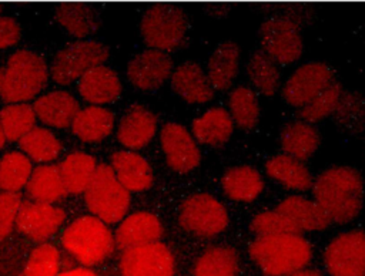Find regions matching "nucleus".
Segmentation results:
<instances>
[{
	"instance_id": "c03bdc74",
	"label": "nucleus",
	"mask_w": 365,
	"mask_h": 276,
	"mask_svg": "<svg viewBox=\"0 0 365 276\" xmlns=\"http://www.w3.org/2000/svg\"><path fill=\"white\" fill-rule=\"evenodd\" d=\"M291 276H322V275H319L318 272H314V270H299Z\"/></svg>"
},
{
	"instance_id": "1a4fd4ad",
	"label": "nucleus",
	"mask_w": 365,
	"mask_h": 276,
	"mask_svg": "<svg viewBox=\"0 0 365 276\" xmlns=\"http://www.w3.org/2000/svg\"><path fill=\"white\" fill-rule=\"evenodd\" d=\"M180 223L184 229L201 236H214L228 225V213L222 203L207 193L194 195L181 206Z\"/></svg>"
},
{
	"instance_id": "79ce46f5",
	"label": "nucleus",
	"mask_w": 365,
	"mask_h": 276,
	"mask_svg": "<svg viewBox=\"0 0 365 276\" xmlns=\"http://www.w3.org/2000/svg\"><path fill=\"white\" fill-rule=\"evenodd\" d=\"M20 38V27L11 17H0V48L13 46Z\"/></svg>"
},
{
	"instance_id": "c85d7f7f",
	"label": "nucleus",
	"mask_w": 365,
	"mask_h": 276,
	"mask_svg": "<svg viewBox=\"0 0 365 276\" xmlns=\"http://www.w3.org/2000/svg\"><path fill=\"white\" fill-rule=\"evenodd\" d=\"M240 48L234 43L217 47L208 63V80L215 90H227L238 71Z\"/></svg>"
},
{
	"instance_id": "a211bd4d",
	"label": "nucleus",
	"mask_w": 365,
	"mask_h": 276,
	"mask_svg": "<svg viewBox=\"0 0 365 276\" xmlns=\"http://www.w3.org/2000/svg\"><path fill=\"white\" fill-rule=\"evenodd\" d=\"M78 91L84 100L94 104H104L120 97L121 84L111 68L97 65L81 75Z\"/></svg>"
},
{
	"instance_id": "2f4dec72",
	"label": "nucleus",
	"mask_w": 365,
	"mask_h": 276,
	"mask_svg": "<svg viewBox=\"0 0 365 276\" xmlns=\"http://www.w3.org/2000/svg\"><path fill=\"white\" fill-rule=\"evenodd\" d=\"M237 255L231 248L215 246L208 249L197 262L195 276H235Z\"/></svg>"
},
{
	"instance_id": "a878e982",
	"label": "nucleus",
	"mask_w": 365,
	"mask_h": 276,
	"mask_svg": "<svg viewBox=\"0 0 365 276\" xmlns=\"http://www.w3.org/2000/svg\"><path fill=\"white\" fill-rule=\"evenodd\" d=\"M318 131L305 121H295L281 132V147L284 154L291 155L299 161L308 159L319 147Z\"/></svg>"
},
{
	"instance_id": "49530a36",
	"label": "nucleus",
	"mask_w": 365,
	"mask_h": 276,
	"mask_svg": "<svg viewBox=\"0 0 365 276\" xmlns=\"http://www.w3.org/2000/svg\"><path fill=\"white\" fill-rule=\"evenodd\" d=\"M0 11H1V6H0Z\"/></svg>"
},
{
	"instance_id": "7ed1b4c3",
	"label": "nucleus",
	"mask_w": 365,
	"mask_h": 276,
	"mask_svg": "<svg viewBox=\"0 0 365 276\" xmlns=\"http://www.w3.org/2000/svg\"><path fill=\"white\" fill-rule=\"evenodd\" d=\"M47 84V65L36 53L16 51L0 68V97L4 101H24L33 98Z\"/></svg>"
},
{
	"instance_id": "e433bc0d",
	"label": "nucleus",
	"mask_w": 365,
	"mask_h": 276,
	"mask_svg": "<svg viewBox=\"0 0 365 276\" xmlns=\"http://www.w3.org/2000/svg\"><path fill=\"white\" fill-rule=\"evenodd\" d=\"M31 165L20 152H9L0 161V188L4 191H17L29 179Z\"/></svg>"
},
{
	"instance_id": "20e7f679",
	"label": "nucleus",
	"mask_w": 365,
	"mask_h": 276,
	"mask_svg": "<svg viewBox=\"0 0 365 276\" xmlns=\"http://www.w3.org/2000/svg\"><path fill=\"white\" fill-rule=\"evenodd\" d=\"M64 248L83 265H96L113 250V236L97 218L83 216L63 233Z\"/></svg>"
},
{
	"instance_id": "393cba45",
	"label": "nucleus",
	"mask_w": 365,
	"mask_h": 276,
	"mask_svg": "<svg viewBox=\"0 0 365 276\" xmlns=\"http://www.w3.org/2000/svg\"><path fill=\"white\" fill-rule=\"evenodd\" d=\"M232 117L221 107L208 110L202 117L194 120L192 122V132L195 138L201 144L208 145H221L227 142L232 134Z\"/></svg>"
},
{
	"instance_id": "2eb2a0df",
	"label": "nucleus",
	"mask_w": 365,
	"mask_h": 276,
	"mask_svg": "<svg viewBox=\"0 0 365 276\" xmlns=\"http://www.w3.org/2000/svg\"><path fill=\"white\" fill-rule=\"evenodd\" d=\"M171 58L158 50H147L135 55L127 68L130 81L143 90L158 88L170 75Z\"/></svg>"
},
{
	"instance_id": "a19ab883",
	"label": "nucleus",
	"mask_w": 365,
	"mask_h": 276,
	"mask_svg": "<svg viewBox=\"0 0 365 276\" xmlns=\"http://www.w3.org/2000/svg\"><path fill=\"white\" fill-rule=\"evenodd\" d=\"M20 209V195L14 192L0 193V239L10 233Z\"/></svg>"
},
{
	"instance_id": "9b49d317",
	"label": "nucleus",
	"mask_w": 365,
	"mask_h": 276,
	"mask_svg": "<svg viewBox=\"0 0 365 276\" xmlns=\"http://www.w3.org/2000/svg\"><path fill=\"white\" fill-rule=\"evenodd\" d=\"M123 276H173L174 259L163 243H150L125 249L121 262Z\"/></svg>"
},
{
	"instance_id": "4c0bfd02",
	"label": "nucleus",
	"mask_w": 365,
	"mask_h": 276,
	"mask_svg": "<svg viewBox=\"0 0 365 276\" xmlns=\"http://www.w3.org/2000/svg\"><path fill=\"white\" fill-rule=\"evenodd\" d=\"M341 88L338 84H331L315 98H312L307 105L302 107L301 115L305 122H317L328 117L339 104Z\"/></svg>"
},
{
	"instance_id": "f03ea898",
	"label": "nucleus",
	"mask_w": 365,
	"mask_h": 276,
	"mask_svg": "<svg viewBox=\"0 0 365 276\" xmlns=\"http://www.w3.org/2000/svg\"><path fill=\"white\" fill-rule=\"evenodd\" d=\"M250 255L267 276H291L309 263L312 249L299 233H281L258 236Z\"/></svg>"
},
{
	"instance_id": "f8f14e48",
	"label": "nucleus",
	"mask_w": 365,
	"mask_h": 276,
	"mask_svg": "<svg viewBox=\"0 0 365 276\" xmlns=\"http://www.w3.org/2000/svg\"><path fill=\"white\" fill-rule=\"evenodd\" d=\"M332 73L322 63H307L298 67L287 80L282 95L294 107H304L332 83Z\"/></svg>"
},
{
	"instance_id": "4be33fe9",
	"label": "nucleus",
	"mask_w": 365,
	"mask_h": 276,
	"mask_svg": "<svg viewBox=\"0 0 365 276\" xmlns=\"http://www.w3.org/2000/svg\"><path fill=\"white\" fill-rule=\"evenodd\" d=\"M113 168L120 184L130 191L147 189L153 182V172L147 161L134 152L118 151L111 156Z\"/></svg>"
},
{
	"instance_id": "aec40b11",
	"label": "nucleus",
	"mask_w": 365,
	"mask_h": 276,
	"mask_svg": "<svg viewBox=\"0 0 365 276\" xmlns=\"http://www.w3.org/2000/svg\"><path fill=\"white\" fill-rule=\"evenodd\" d=\"M33 110L44 124L66 128L73 124L78 112V102L66 91H54L36 100Z\"/></svg>"
},
{
	"instance_id": "a18cd8bd",
	"label": "nucleus",
	"mask_w": 365,
	"mask_h": 276,
	"mask_svg": "<svg viewBox=\"0 0 365 276\" xmlns=\"http://www.w3.org/2000/svg\"><path fill=\"white\" fill-rule=\"evenodd\" d=\"M4 141H6V135H4V132H3V129H1V125H0V148L3 147V144H4Z\"/></svg>"
},
{
	"instance_id": "37998d69",
	"label": "nucleus",
	"mask_w": 365,
	"mask_h": 276,
	"mask_svg": "<svg viewBox=\"0 0 365 276\" xmlns=\"http://www.w3.org/2000/svg\"><path fill=\"white\" fill-rule=\"evenodd\" d=\"M57 276H97L94 272H91L90 269H86V267H77V269H70V270H66Z\"/></svg>"
},
{
	"instance_id": "9d476101",
	"label": "nucleus",
	"mask_w": 365,
	"mask_h": 276,
	"mask_svg": "<svg viewBox=\"0 0 365 276\" xmlns=\"http://www.w3.org/2000/svg\"><path fill=\"white\" fill-rule=\"evenodd\" d=\"M261 43L274 61L289 64L299 58L302 40L294 21L282 17L271 18L261 27Z\"/></svg>"
},
{
	"instance_id": "cd10ccee",
	"label": "nucleus",
	"mask_w": 365,
	"mask_h": 276,
	"mask_svg": "<svg viewBox=\"0 0 365 276\" xmlns=\"http://www.w3.org/2000/svg\"><path fill=\"white\" fill-rule=\"evenodd\" d=\"M114 115L101 107H87L77 112L71 127L73 132L86 142L100 141L111 132Z\"/></svg>"
},
{
	"instance_id": "58836bf2",
	"label": "nucleus",
	"mask_w": 365,
	"mask_h": 276,
	"mask_svg": "<svg viewBox=\"0 0 365 276\" xmlns=\"http://www.w3.org/2000/svg\"><path fill=\"white\" fill-rule=\"evenodd\" d=\"M60 255L48 243L40 245L33 250L24 267V276H57Z\"/></svg>"
},
{
	"instance_id": "423d86ee",
	"label": "nucleus",
	"mask_w": 365,
	"mask_h": 276,
	"mask_svg": "<svg viewBox=\"0 0 365 276\" xmlns=\"http://www.w3.org/2000/svg\"><path fill=\"white\" fill-rule=\"evenodd\" d=\"M188 21L184 11L173 4H155L150 7L141 21V33L145 43L154 48L174 50L187 31Z\"/></svg>"
},
{
	"instance_id": "f257e3e1",
	"label": "nucleus",
	"mask_w": 365,
	"mask_h": 276,
	"mask_svg": "<svg viewBox=\"0 0 365 276\" xmlns=\"http://www.w3.org/2000/svg\"><path fill=\"white\" fill-rule=\"evenodd\" d=\"M312 192L331 221L338 223L352 221L364 203L362 176L349 166H335L324 171L312 184Z\"/></svg>"
},
{
	"instance_id": "5701e85b",
	"label": "nucleus",
	"mask_w": 365,
	"mask_h": 276,
	"mask_svg": "<svg viewBox=\"0 0 365 276\" xmlns=\"http://www.w3.org/2000/svg\"><path fill=\"white\" fill-rule=\"evenodd\" d=\"M265 171L269 178L275 179L281 185L294 191H307L312 186V176L302 161L279 154L268 159Z\"/></svg>"
},
{
	"instance_id": "ddd939ff",
	"label": "nucleus",
	"mask_w": 365,
	"mask_h": 276,
	"mask_svg": "<svg viewBox=\"0 0 365 276\" xmlns=\"http://www.w3.org/2000/svg\"><path fill=\"white\" fill-rule=\"evenodd\" d=\"M64 212L43 202H24L17 213V228L34 240L50 238L64 221Z\"/></svg>"
},
{
	"instance_id": "f3484780",
	"label": "nucleus",
	"mask_w": 365,
	"mask_h": 276,
	"mask_svg": "<svg viewBox=\"0 0 365 276\" xmlns=\"http://www.w3.org/2000/svg\"><path fill=\"white\" fill-rule=\"evenodd\" d=\"M277 209L297 226L298 232L322 230L331 222L325 209L315 199L312 201L298 195L288 196L277 206Z\"/></svg>"
},
{
	"instance_id": "f704fd0d",
	"label": "nucleus",
	"mask_w": 365,
	"mask_h": 276,
	"mask_svg": "<svg viewBox=\"0 0 365 276\" xmlns=\"http://www.w3.org/2000/svg\"><path fill=\"white\" fill-rule=\"evenodd\" d=\"M252 84L265 95H272L279 85V71L275 61L265 53H255L248 63Z\"/></svg>"
},
{
	"instance_id": "0eeeda50",
	"label": "nucleus",
	"mask_w": 365,
	"mask_h": 276,
	"mask_svg": "<svg viewBox=\"0 0 365 276\" xmlns=\"http://www.w3.org/2000/svg\"><path fill=\"white\" fill-rule=\"evenodd\" d=\"M108 57V48L97 41H76L60 50L53 61L51 75L58 84H68Z\"/></svg>"
},
{
	"instance_id": "bb28decb",
	"label": "nucleus",
	"mask_w": 365,
	"mask_h": 276,
	"mask_svg": "<svg viewBox=\"0 0 365 276\" xmlns=\"http://www.w3.org/2000/svg\"><path fill=\"white\" fill-rule=\"evenodd\" d=\"M27 193L37 202L43 203H50L60 199L61 196H66L68 192L64 186L60 166H37L29 179Z\"/></svg>"
},
{
	"instance_id": "72a5a7b5",
	"label": "nucleus",
	"mask_w": 365,
	"mask_h": 276,
	"mask_svg": "<svg viewBox=\"0 0 365 276\" xmlns=\"http://www.w3.org/2000/svg\"><path fill=\"white\" fill-rule=\"evenodd\" d=\"M36 112L27 104L7 105L0 111V125L9 141L21 139L34 128Z\"/></svg>"
},
{
	"instance_id": "412c9836",
	"label": "nucleus",
	"mask_w": 365,
	"mask_h": 276,
	"mask_svg": "<svg viewBox=\"0 0 365 276\" xmlns=\"http://www.w3.org/2000/svg\"><path fill=\"white\" fill-rule=\"evenodd\" d=\"M157 118L141 105H133L121 118L118 139L128 148L144 147L154 135Z\"/></svg>"
},
{
	"instance_id": "473e14b6",
	"label": "nucleus",
	"mask_w": 365,
	"mask_h": 276,
	"mask_svg": "<svg viewBox=\"0 0 365 276\" xmlns=\"http://www.w3.org/2000/svg\"><path fill=\"white\" fill-rule=\"evenodd\" d=\"M230 111L232 121L244 129H251L259 120V105L255 92L248 87H237L230 94Z\"/></svg>"
},
{
	"instance_id": "39448f33",
	"label": "nucleus",
	"mask_w": 365,
	"mask_h": 276,
	"mask_svg": "<svg viewBox=\"0 0 365 276\" xmlns=\"http://www.w3.org/2000/svg\"><path fill=\"white\" fill-rule=\"evenodd\" d=\"M88 209L104 222L120 221L128 209V191L115 178L113 168L106 164L97 166L94 176L86 189Z\"/></svg>"
},
{
	"instance_id": "7c9ffc66",
	"label": "nucleus",
	"mask_w": 365,
	"mask_h": 276,
	"mask_svg": "<svg viewBox=\"0 0 365 276\" xmlns=\"http://www.w3.org/2000/svg\"><path fill=\"white\" fill-rule=\"evenodd\" d=\"M56 18L76 37L87 36L98 28L97 11L86 3H61Z\"/></svg>"
},
{
	"instance_id": "4468645a",
	"label": "nucleus",
	"mask_w": 365,
	"mask_h": 276,
	"mask_svg": "<svg viewBox=\"0 0 365 276\" xmlns=\"http://www.w3.org/2000/svg\"><path fill=\"white\" fill-rule=\"evenodd\" d=\"M161 145L168 165L177 172H188L200 164V151L182 125L165 124L161 129Z\"/></svg>"
},
{
	"instance_id": "c756f323",
	"label": "nucleus",
	"mask_w": 365,
	"mask_h": 276,
	"mask_svg": "<svg viewBox=\"0 0 365 276\" xmlns=\"http://www.w3.org/2000/svg\"><path fill=\"white\" fill-rule=\"evenodd\" d=\"M96 161L93 156L81 152L70 154L60 165L61 178L67 192L80 193L86 191L96 172Z\"/></svg>"
},
{
	"instance_id": "6e6552de",
	"label": "nucleus",
	"mask_w": 365,
	"mask_h": 276,
	"mask_svg": "<svg viewBox=\"0 0 365 276\" xmlns=\"http://www.w3.org/2000/svg\"><path fill=\"white\" fill-rule=\"evenodd\" d=\"M324 260L331 276H365V233L338 235L327 246Z\"/></svg>"
},
{
	"instance_id": "c9c22d12",
	"label": "nucleus",
	"mask_w": 365,
	"mask_h": 276,
	"mask_svg": "<svg viewBox=\"0 0 365 276\" xmlns=\"http://www.w3.org/2000/svg\"><path fill=\"white\" fill-rule=\"evenodd\" d=\"M20 148L38 162L51 161L60 152V142L48 129L33 128L20 139Z\"/></svg>"
},
{
	"instance_id": "b1692460",
	"label": "nucleus",
	"mask_w": 365,
	"mask_h": 276,
	"mask_svg": "<svg viewBox=\"0 0 365 276\" xmlns=\"http://www.w3.org/2000/svg\"><path fill=\"white\" fill-rule=\"evenodd\" d=\"M224 192L234 201L251 202L264 189L261 174L248 165L230 168L222 176Z\"/></svg>"
},
{
	"instance_id": "dca6fc26",
	"label": "nucleus",
	"mask_w": 365,
	"mask_h": 276,
	"mask_svg": "<svg viewBox=\"0 0 365 276\" xmlns=\"http://www.w3.org/2000/svg\"><path fill=\"white\" fill-rule=\"evenodd\" d=\"M163 235L157 216L148 212H137L123 221L115 232V242L123 249H131L155 243Z\"/></svg>"
},
{
	"instance_id": "ea45409f",
	"label": "nucleus",
	"mask_w": 365,
	"mask_h": 276,
	"mask_svg": "<svg viewBox=\"0 0 365 276\" xmlns=\"http://www.w3.org/2000/svg\"><path fill=\"white\" fill-rule=\"evenodd\" d=\"M251 229L258 236H272L281 233H299L297 226L278 209L258 213L251 223Z\"/></svg>"
},
{
	"instance_id": "6ab92c4d",
	"label": "nucleus",
	"mask_w": 365,
	"mask_h": 276,
	"mask_svg": "<svg viewBox=\"0 0 365 276\" xmlns=\"http://www.w3.org/2000/svg\"><path fill=\"white\" fill-rule=\"evenodd\" d=\"M173 90L188 102H207L212 98L214 90L201 67L195 63H184L171 77Z\"/></svg>"
}]
</instances>
